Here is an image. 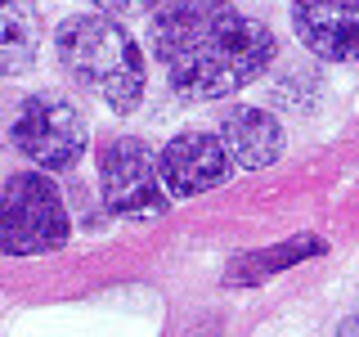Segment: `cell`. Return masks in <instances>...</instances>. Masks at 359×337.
<instances>
[{
	"mask_svg": "<svg viewBox=\"0 0 359 337\" xmlns=\"http://www.w3.org/2000/svg\"><path fill=\"white\" fill-rule=\"evenodd\" d=\"M149 37L171 90L189 104L252 86L278 54L274 32L229 0H166Z\"/></svg>",
	"mask_w": 359,
	"mask_h": 337,
	"instance_id": "cell-1",
	"label": "cell"
},
{
	"mask_svg": "<svg viewBox=\"0 0 359 337\" xmlns=\"http://www.w3.org/2000/svg\"><path fill=\"white\" fill-rule=\"evenodd\" d=\"M59 67L112 112H135L149 90L144 50L112 14H72L54 32Z\"/></svg>",
	"mask_w": 359,
	"mask_h": 337,
	"instance_id": "cell-2",
	"label": "cell"
},
{
	"mask_svg": "<svg viewBox=\"0 0 359 337\" xmlns=\"http://www.w3.org/2000/svg\"><path fill=\"white\" fill-rule=\"evenodd\" d=\"M72 220H67L63 194L54 180L41 171H14L5 180V202H0V239L9 256H41L67 243Z\"/></svg>",
	"mask_w": 359,
	"mask_h": 337,
	"instance_id": "cell-3",
	"label": "cell"
},
{
	"mask_svg": "<svg viewBox=\"0 0 359 337\" xmlns=\"http://www.w3.org/2000/svg\"><path fill=\"white\" fill-rule=\"evenodd\" d=\"M9 140L27 162L45 166V171H72L86 157L90 131L72 99L41 90V95H27L18 104L14 121H9Z\"/></svg>",
	"mask_w": 359,
	"mask_h": 337,
	"instance_id": "cell-4",
	"label": "cell"
},
{
	"mask_svg": "<svg viewBox=\"0 0 359 337\" xmlns=\"http://www.w3.org/2000/svg\"><path fill=\"white\" fill-rule=\"evenodd\" d=\"M99 194H104L112 216L126 220H153L171 207L162 162L135 135H117V140L99 144Z\"/></svg>",
	"mask_w": 359,
	"mask_h": 337,
	"instance_id": "cell-5",
	"label": "cell"
},
{
	"mask_svg": "<svg viewBox=\"0 0 359 337\" xmlns=\"http://www.w3.org/2000/svg\"><path fill=\"white\" fill-rule=\"evenodd\" d=\"M162 162V180L171 189V198H198V194H211L220 189L233 171V157L224 149L220 135L211 131H180L162 144L157 153Z\"/></svg>",
	"mask_w": 359,
	"mask_h": 337,
	"instance_id": "cell-6",
	"label": "cell"
},
{
	"mask_svg": "<svg viewBox=\"0 0 359 337\" xmlns=\"http://www.w3.org/2000/svg\"><path fill=\"white\" fill-rule=\"evenodd\" d=\"M292 32L323 63H359V0H292Z\"/></svg>",
	"mask_w": 359,
	"mask_h": 337,
	"instance_id": "cell-7",
	"label": "cell"
},
{
	"mask_svg": "<svg viewBox=\"0 0 359 337\" xmlns=\"http://www.w3.org/2000/svg\"><path fill=\"white\" fill-rule=\"evenodd\" d=\"M220 140L243 171H265L283 153V126L265 108H229L220 117Z\"/></svg>",
	"mask_w": 359,
	"mask_h": 337,
	"instance_id": "cell-8",
	"label": "cell"
},
{
	"mask_svg": "<svg viewBox=\"0 0 359 337\" xmlns=\"http://www.w3.org/2000/svg\"><path fill=\"white\" fill-rule=\"evenodd\" d=\"M319 252H328V243L314 239V234H301V239L265 247V252H243L238 261L224 270V284H229V288H256V284H265L269 275H278L283 265H297V261L319 256Z\"/></svg>",
	"mask_w": 359,
	"mask_h": 337,
	"instance_id": "cell-9",
	"label": "cell"
},
{
	"mask_svg": "<svg viewBox=\"0 0 359 337\" xmlns=\"http://www.w3.org/2000/svg\"><path fill=\"white\" fill-rule=\"evenodd\" d=\"M36 45H41V18L32 5L9 0L5 5V22H0V72L5 77H22L36 63Z\"/></svg>",
	"mask_w": 359,
	"mask_h": 337,
	"instance_id": "cell-10",
	"label": "cell"
},
{
	"mask_svg": "<svg viewBox=\"0 0 359 337\" xmlns=\"http://www.w3.org/2000/svg\"><path fill=\"white\" fill-rule=\"evenodd\" d=\"M104 14H144V9H157V0H95Z\"/></svg>",
	"mask_w": 359,
	"mask_h": 337,
	"instance_id": "cell-11",
	"label": "cell"
},
{
	"mask_svg": "<svg viewBox=\"0 0 359 337\" xmlns=\"http://www.w3.org/2000/svg\"><path fill=\"white\" fill-rule=\"evenodd\" d=\"M337 337H359V315H351V319L337 324Z\"/></svg>",
	"mask_w": 359,
	"mask_h": 337,
	"instance_id": "cell-12",
	"label": "cell"
}]
</instances>
